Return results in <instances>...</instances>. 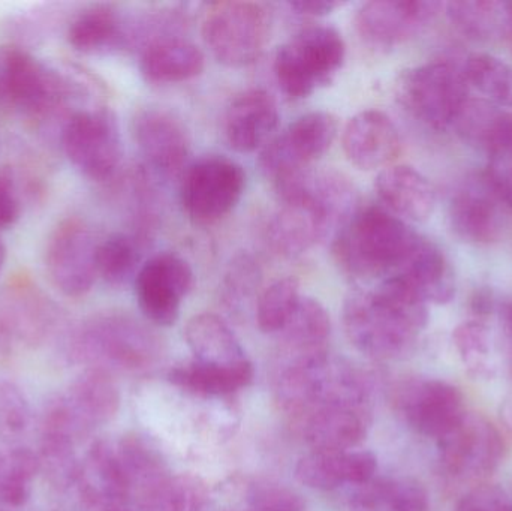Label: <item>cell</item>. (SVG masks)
Segmentation results:
<instances>
[{
	"label": "cell",
	"instance_id": "30bf717a",
	"mask_svg": "<svg viewBox=\"0 0 512 511\" xmlns=\"http://www.w3.org/2000/svg\"><path fill=\"white\" fill-rule=\"evenodd\" d=\"M439 462L450 479L481 482L492 476L505 455L501 432L483 414L468 413L438 441Z\"/></svg>",
	"mask_w": 512,
	"mask_h": 511
},
{
	"label": "cell",
	"instance_id": "60d3db41",
	"mask_svg": "<svg viewBox=\"0 0 512 511\" xmlns=\"http://www.w3.org/2000/svg\"><path fill=\"white\" fill-rule=\"evenodd\" d=\"M300 285L295 278L277 279L256 302V324L264 333H279L300 303Z\"/></svg>",
	"mask_w": 512,
	"mask_h": 511
},
{
	"label": "cell",
	"instance_id": "4fadbf2b",
	"mask_svg": "<svg viewBox=\"0 0 512 511\" xmlns=\"http://www.w3.org/2000/svg\"><path fill=\"white\" fill-rule=\"evenodd\" d=\"M96 249L98 242L81 219H65L54 228L45 249V269L63 296L80 299L92 290L98 279Z\"/></svg>",
	"mask_w": 512,
	"mask_h": 511
},
{
	"label": "cell",
	"instance_id": "7dc6e473",
	"mask_svg": "<svg viewBox=\"0 0 512 511\" xmlns=\"http://www.w3.org/2000/svg\"><path fill=\"white\" fill-rule=\"evenodd\" d=\"M21 204L8 179L0 177V230L12 227L20 219Z\"/></svg>",
	"mask_w": 512,
	"mask_h": 511
},
{
	"label": "cell",
	"instance_id": "ee69618b",
	"mask_svg": "<svg viewBox=\"0 0 512 511\" xmlns=\"http://www.w3.org/2000/svg\"><path fill=\"white\" fill-rule=\"evenodd\" d=\"M32 423V410L26 393L11 381L0 383V440L5 444L20 443Z\"/></svg>",
	"mask_w": 512,
	"mask_h": 511
},
{
	"label": "cell",
	"instance_id": "6da1fadb",
	"mask_svg": "<svg viewBox=\"0 0 512 511\" xmlns=\"http://www.w3.org/2000/svg\"><path fill=\"white\" fill-rule=\"evenodd\" d=\"M427 303L399 278H388L372 290L355 291L343 305V329L364 356L394 360L414 350L429 323Z\"/></svg>",
	"mask_w": 512,
	"mask_h": 511
},
{
	"label": "cell",
	"instance_id": "e0dca14e",
	"mask_svg": "<svg viewBox=\"0 0 512 511\" xmlns=\"http://www.w3.org/2000/svg\"><path fill=\"white\" fill-rule=\"evenodd\" d=\"M441 8V3L424 0H373L358 9L355 26L367 45L391 50L423 32Z\"/></svg>",
	"mask_w": 512,
	"mask_h": 511
},
{
	"label": "cell",
	"instance_id": "9a60e30c",
	"mask_svg": "<svg viewBox=\"0 0 512 511\" xmlns=\"http://www.w3.org/2000/svg\"><path fill=\"white\" fill-rule=\"evenodd\" d=\"M59 311L30 285H15L0 297V357L36 350L56 332Z\"/></svg>",
	"mask_w": 512,
	"mask_h": 511
},
{
	"label": "cell",
	"instance_id": "74e56055",
	"mask_svg": "<svg viewBox=\"0 0 512 511\" xmlns=\"http://www.w3.org/2000/svg\"><path fill=\"white\" fill-rule=\"evenodd\" d=\"M141 248L129 234L114 233L98 243L96 270L98 278L113 287L126 284L140 270Z\"/></svg>",
	"mask_w": 512,
	"mask_h": 511
},
{
	"label": "cell",
	"instance_id": "7a4b0ae2",
	"mask_svg": "<svg viewBox=\"0 0 512 511\" xmlns=\"http://www.w3.org/2000/svg\"><path fill=\"white\" fill-rule=\"evenodd\" d=\"M421 234L381 206L358 207L336 231L333 255L357 282H382L405 266Z\"/></svg>",
	"mask_w": 512,
	"mask_h": 511
},
{
	"label": "cell",
	"instance_id": "8d00e7d4",
	"mask_svg": "<svg viewBox=\"0 0 512 511\" xmlns=\"http://www.w3.org/2000/svg\"><path fill=\"white\" fill-rule=\"evenodd\" d=\"M453 344L466 372L474 380L489 381L495 378L492 332L483 320L475 318L459 324L453 332Z\"/></svg>",
	"mask_w": 512,
	"mask_h": 511
},
{
	"label": "cell",
	"instance_id": "f5cc1de1",
	"mask_svg": "<svg viewBox=\"0 0 512 511\" xmlns=\"http://www.w3.org/2000/svg\"><path fill=\"white\" fill-rule=\"evenodd\" d=\"M6 260V246L3 243L2 237H0V272H2L3 266H5Z\"/></svg>",
	"mask_w": 512,
	"mask_h": 511
},
{
	"label": "cell",
	"instance_id": "277c9868",
	"mask_svg": "<svg viewBox=\"0 0 512 511\" xmlns=\"http://www.w3.org/2000/svg\"><path fill=\"white\" fill-rule=\"evenodd\" d=\"M345 56V41L336 27H304L277 50L274 77L283 95L304 99L334 80Z\"/></svg>",
	"mask_w": 512,
	"mask_h": 511
},
{
	"label": "cell",
	"instance_id": "d4e9b609",
	"mask_svg": "<svg viewBox=\"0 0 512 511\" xmlns=\"http://www.w3.org/2000/svg\"><path fill=\"white\" fill-rule=\"evenodd\" d=\"M499 203L486 179L483 185L465 186L453 195L448 207L451 230L469 245H492L504 230Z\"/></svg>",
	"mask_w": 512,
	"mask_h": 511
},
{
	"label": "cell",
	"instance_id": "52a82bcc",
	"mask_svg": "<svg viewBox=\"0 0 512 511\" xmlns=\"http://www.w3.org/2000/svg\"><path fill=\"white\" fill-rule=\"evenodd\" d=\"M403 107L433 131L453 128L469 99L462 69L450 62H429L403 72L397 83Z\"/></svg>",
	"mask_w": 512,
	"mask_h": 511
},
{
	"label": "cell",
	"instance_id": "f546056e",
	"mask_svg": "<svg viewBox=\"0 0 512 511\" xmlns=\"http://www.w3.org/2000/svg\"><path fill=\"white\" fill-rule=\"evenodd\" d=\"M117 459L131 489L137 511L150 495L171 476L161 453L138 435H125L113 441Z\"/></svg>",
	"mask_w": 512,
	"mask_h": 511
},
{
	"label": "cell",
	"instance_id": "836d02e7",
	"mask_svg": "<svg viewBox=\"0 0 512 511\" xmlns=\"http://www.w3.org/2000/svg\"><path fill=\"white\" fill-rule=\"evenodd\" d=\"M352 511H429V495L417 480L373 479L358 486Z\"/></svg>",
	"mask_w": 512,
	"mask_h": 511
},
{
	"label": "cell",
	"instance_id": "f6af8a7d",
	"mask_svg": "<svg viewBox=\"0 0 512 511\" xmlns=\"http://www.w3.org/2000/svg\"><path fill=\"white\" fill-rule=\"evenodd\" d=\"M454 511H512V498L496 485H478L463 495Z\"/></svg>",
	"mask_w": 512,
	"mask_h": 511
},
{
	"label": "cell",
	"instance_id": "ac0fdd59",
	"mask_svg": "<svg viewBox=\"0 0 512 511\" xmlns=\"http://www.w3.org/2000/svg\"><path fill=\"white\" fill-rule=\"evenodd\" d=\"M132 131L141 155L156 173L174 177L188 167L191 138L176 114L165 108H144L135 116Z\"/></svg>",
	"mask_w": 512,
	"mask_h": 511
},
{
	"label": "cell",
	"instance_id": "3957f363",
	"mask_svg": "<svg viewBox=\"0 0 512 511\" xmlns=\"http://www.w3.org/2000/svg\"><path fill=\"white\" fill-rule=\"evenodd\" d=\"M69 353L86 369L134 375L155 368L162 345L158 335L132 315L102 312L75 329Z\"/></svg>",
	"mask_w": 512,
	"mask_h": 511
},
{
	"label": "cell",
	"instance_id": "7402d4cb",
	"mask_svg": "<svg viewBox=\"0 0 512 511\" xmlns=\"http://www.w3.org/2000/svg\"><path fill=\"white\" fill-rule=\"evenodd\" d=\"M279 120V108L270 93L262 89L246 90L227 108L225 138L236 152H256L270 143Z\"/></svg>",
	"mask_w": 512,
	"mask_h": 511
},
{
	"label": "cell",
	"instance_id": "ba28073f",
	"mask_svg": "<svg viewBox=\"0 0 512 511\" xmlns=\"http://www.w3.org/2000/svg\"><path fill=\"white\" fill-rule=\"evenodd\" d=\"M62 147L69 162L87 179H113L123 159L116 114L105 104L74 111L63 126Z\"/></svg>",
	"mask_w": 512,
	"mask_h": 511
},
{
	"label": "cell",
	"instance_id": "d590c367",
	"mask_svg": "<svg viewBox=\"0 0 512 511\" xmlns=\"http://www.w3.org/2000/svg\"><path fill=\"white\" fill-rule=\"evenodd\" d=\"M468 86L499 107L512 108V66L490 53H474L462 68Z\"/></svg>",
	"mask_w": 512,
	"mask_h": 511
},
{
	"label": "cell",
	"instance_id": "83f0119b",
	"mask_svg": "<svg viewBox=\"0 0 512 511\" xmlns=\"http://www.w3.org/2000/svg\"><path fill=\"white\" fill-rule=\"evenodd\" d=\"M137 38V26L111 5H93L75 15L68 27V42L84 54L122 50Z\"/></svg>",
	"mask_w": 512,
	"mask_h": 511
},
{
	"label": "cell",
	"instance_id": "ffe728a7",
	"mask_svg": "<svg viewBox=\"0 0 512 511\" xmlns=\"http://www.w3.org/2000/svg\"><path fill=\"white\" fill-rule=\"evenodd\" d=\"M342 146L352 165L372 171L390 167L402 150V138L390 116L379 110H366L346 123Z\"/></svg>",
	"mask_w": 512,
	"mask_h": 511
},
{
	"label": "cell",
	"instance_id": "f35d334b",
	"mask_svg": "<svg viewBox=\"0 0 512 511\" xmlns=\"http://www.w3.org/2000/svg\"><path fill=\"white\" fill-rule=\"evenodd\" d=\"M507 116L508 113L489 99L469 98L460 110L453 128L465 143L489 152Z\"/></svg>",
	"mask_w": 512,
	"mask_h": 511
},
{
	"label": "cell",
	"instance_id": "db71d44e",
	"mask_svg": "<svg viewBox=\"0 0 512 511\" xmlns=\"http://www.w3.org/2000/svg\"><path fill=\"white\" fill-rule=\"evenodd\" d=\"M0 511H6V510H3L2 507H0Z\"/></svg>",
	"mask_w": 512,
	"mask_h": 511
},
{
	"label": "cell",
	"instance_id": "f1b7e54d",
	"mask_svg": "<svg viewBox=\"0 0 512 511\" xmlns=\"http://www.w3.org/2000/svg\"><path fill=\"white\" fill-rule=\"evenodd\" d=\"M427 305H447L456 296V275L445 252L432 240L421 237L399 273Z\"/></svg>",
	"mask_w": 512,
	"mask_h": 511
},
{
	"label": "cell",
	"instance_id": "44dd1931",
	"mask_svg": "<svg viewBox=\"0 0 512 511\" xmlns=\"http://www.w3.org/2000/svg\"><path fill=\"white\" fill-rule=\"evenodd\" d=\"M277 335L279 369L309 365L330 356V315L324 305L312 297H301L294 314Z\"/></svg>",
	"mask_w": 512,
	"mask_h": 511
},
{
	"label": "cell",
	"instance_id": "ab89813d",
	"mask_svg": "<svg viewBox=\"0 0 512 511\" xmlns=\"http://www.w3.org/2000/svg\"><path fill=\"white\" fill-rule=\"evenodd\" d=\"M210 495L203 480L191 474H171L141 507V511H206Z\"/></svg>",
	"mask_w": 512,
	"mask_h": 511
},
{
	"label": "cell",
	"instance_id": "bcb514c9",
	"mask_svg": "<svg viewBox=\"0 0 512 511\" xmlns=\"http://www.w3.org/2000/svg\"><path fill=\"white\" fill-rule=\"evenodd\" d=\"M258 266H255L251 258L243 257L240 260L234 261L228 270L227 278H225V291H227L228 299L233 300V297H248L249 294L254 293V290L259 285Z\"/></svg>",
	"mask_w": 512,
	"mask_h": 511
},
{
	"label": "cell",
	"instance_id": "f907efd6",
	"mask_svg": "<svg viewBox=\"0 0 512 511\" xmlns=\"http://www.w3.org/2000/svg\"><path fill=\"white\" fill-rule=\"evenodd\" d=\"M487 155H489V158L498 156V158L511 159L512 161V114L508 113L504 126H502L498 138L490 147Z\"/></svg>",
	"mask_w": 512,
	"mask_h": 511
},
{
	"label": "cell",
	"instance_id": "816d5d0a",
	"mask_svg": "<svg viewBox=\"0 0 512 511\" xmlns=\"http://www.w3.org/2000/svg\"><path fill=\"white\" fill-rule=\"evenodd\" d=\"M501 420L504 423L505 429H507L508 434L512 437V399H507V401L502 404L501 407Z\"/></svg>",
	"mask_w": 512,
	"mask_h": 511
},
{
	"label": "cell",
	"instance_id": "7c38bea8",
	"mask_svg": "<svg viewBox=\"0 0 512 511\" xmlns=\"http://www.w3.org/2000/svg\"><path fill=\"white\" fill-rule=\"evenodd\" d=\"M334 227L339 228V224L319 195L316 171L312 170L301 194L282 201L279 212L271 218L268 243L277 255L292 260L306 254Z\"/></svg>",
	"mask_w": 512,
	"mask_h": 511
},
{
	"label": "cell",
	"instance_id": "603a6c76",
	"mask_svg": "<svg viewBox=\"0 0 512 511\" xmlns=\"http://www.w3.org/2000/svg\"><path fill=\"white\" fill-rule=\"evenodd\" d=\"M57 396L66 414L87 437L119 413V387L113 375L99 369H84L71 386Z\"/></svg>",
	"mask_w": 512,
	"mask_h": 511
},
{
	"label": "cell",
	"instance_id": "1f68e13d",
	"mask_svg": "<svg viewBox=\"0 0 512 511\" xmlns=\"http://www.w3.org/2000/svg\"><path fill=\"white\" fill-rule=\"evenodd\" d=\"M254 375V366L249 360L231 366L206 365L194 360L174 368L170 380L197 395L224 396L248 387Z\"/></svg>",
	"mask_w": 512,
	"mask_h": 511
},
{
	"label": "cell",
	"instance_id": "4316f807",
	"mask_svg": "<svg viewBox=\"0 0 512 511\" xmlns=\"http://www.w3.org/2000/svg\"><path fill=\"white\" fill-rule=\"evenodd\" d=\"M206 68V56L188 39L159 35L144 44L140 71L146 81L158 86L183 83L198 77Z\"/></svg>",
	"mask_w": 512,
	"mask_h": 511
},
{
	"label": "cell",
	"instance_id": "2e32d148",
	"mask_svg": "<svg viewBox=\"0 0 512 511\" xmlns=\"http://www.w3.org/2000/svg\"><path fill=\"white\" fill-rule=\"evenodd\" d=\"M194 282L191 264L179 254L161 252L150 258L134 279L135 297L144 317L156 326L176 324Z\"/></svg>",
	"mask_w": 512,
	"mask_h": 511
},
{
	"label": "cell",
	"instance_id": "d6a6232c",
	"mask_svg": "<svg viewBox=\"0 0 512 511\" xmlns=\"http://www.w3.org/2000/svg\"><path fill=\"white\" fill-rule=\"evenodd\" d=\"M451 24L468 38L493 41L512 33V2L471 0L445 6Z\"/></svg>",
	"mask_w": 512,
	"mask_h": 511
},
{
	"label": "cell",
	"instance_id": "7bdbcfd3",
	"mask_svg": "<svg viewBox=\"0 0 512 511\" xmlns=\"http://www.w3.org/2000/svg\"><path fill=\"white\" fill-rule=\"evenodd\" d=\"M236 511H304L300 495L285 486L267 482L234 483Z\"/></svg>",
	"mask_w": 512,
	"mask_h": 511
},
{
	"label": "cell",
	"instance_id": "484cf974",
	"mask_svg": "<svg viewBox=\"0 0 512 511\" xmlns=\"http://www.w3.org/2000/svg\"><path fill=\"white\" fill-rule=\"evenodd\" d=\"M375 188L385 209L403 221H427L435 210L432 182L411 165H390L379 171Z\"/></svg>",
	"mask_w": 512,
	"mask_h": 511
},
{
	"label": "cell",
	"instance_id": "8992f818",
	"mask_svg": "<svg viewBox=\"0 0 512 511\" xmlns=\"http://www.w3.org/2000/svg\"><path fill=\"white\" fill-rule=\"evenodd\" d=\"M271 33L267 6L248 0H230L209 6L201 35L212 56L230 68L252 65L264 53Z\"/></svg>",
	"mask_w": 512,
	"mask_h": 511
},
{
	"label": "cell",
	"instance_id": "5bb4252c",
	"mask_svg": "<svg viewBox=\"0 0 512 511\" xmlns=\"http://www.w3.org/2000/svg\"><path fill=\"white\" fill-rule=\"evenodd\" d=\"M394 405L402 419L423 437L439 441L466 414L462 392L436 378H409L394 390Z\"/></svg>",
	"mask_w": 512,
	"mask_h": 511
},
{
	"label": "cell",
	"instance_id": "5b68a950",
	"mask_svg": "<svg viewBox=\"0 0 512 511\" xmlns=\"http://www.w3.org/2000/svg\"><path fill=\"white\" fill-rule=\"evenodd\" d=\"M72 93L102 95L99 84L75 89L50 66L23 48L0 47V107L30 117L56 110Z\"/></svg>",
	"mask_w": 512,
	"mask_h": 511
},
{
	"label": "cell",
	"instance_id": "8fae6325",
	"mask_svg": "<svg viewBox=\"0 0 512 511\" xmlns=\"http://www.w3.org/2000/svg\"><path fill=\"white\" fill-rule=\"evenodd\" d=\"M339 132V120L328 111H312L297 117L282 134L262 149L259 165L271 182L312 167L330 150Z\"/></svg>",
	"mask_w": 512,
	"mask_h": 511
},
{
	"label": "cell",
	"instance_id": "d6986e66",
	"mask_svg": "<svg viewBox=\"0 0 512 511\" xmlns=\"http://www.w3.org/2000/svg\"><path fill=\"white\" fill-rule=\"evenodd\" d=\"M75 486L89 511H137L113 441L90 444L81 456Z\"/></svg>",
	"mask_w": 512,
	"mask_h": 511
},
{
	"label": "cell",
	"instance_id": "9c48e42d",
	"mask_svg": "<svg viewBox=\"0 0 512 511\" xmlns=\"http://www.w3.org/2000/svg\"><path fill=\"white\" fill-rule=\"evenodd\" d=\"M245 189L246 171L239 162L224 155H207L183 171L180 203L194 224L213 225L236 209Z\"/></svg>",
	"mask_w": 512,
	"mask_h": 511
},
{
	"label": "cell",
	"instance_id": "11a10c76",
	"mask_svg": "<svg viewBox=\"0 0 512 511\" xmlns=\"http://www.w3.org/2000/svg\"><path fill=\"white\" fill-rule=\"evenodd\" d=\"M511 39H512V33H511Z\"/></svg>",
	"mask_w": 512,
	"mask_h": 511
},
{
	"label": "cell",
	"instance_id": "4dcf8cb0",
	"mask_svg": "<svg viewBox=\"0 0 512 511\" xmlns=\"http://www.w3.org/2000/svg\"><path fill=\"white\" fill-rule=\"evenodd\" d=\"M185 339L195 362L231 366L246 362L245 348L231 327L215 314H200L186 324Z\"/></svg>",
	"mask_w": 512,
	"mask_h": 511
},
{
	"label": "cell",
	"instance_id": "b9f144b4",
	"mask_svg": "<svg viewBox=\"0 0 512 511\" xmlns=\"http://www.w3.org/2000/svg\"><path fill=\"white\" fill-rule=\"evenodd\" d=\"M348 452L312 450L298 461L295 476L300 483L315 491H336L349 483Z\"/></svg>",
	"mask_w": 512,
	"mask_h": 511
},
{
	"label": "cell",
	"instance_id": "c3c4849f",
	"mask_svg": "<svg viewBox=\"0 0 512 511\" xmlns=\"http://www.w3.org/2000/svg\"><path fill=\"white\" fill-rule=\"evenodd\" d=\"M496 314H498L502 345H504L512 374V300H504V302L499 303L496 306Z\"/></svg>",
	"mask_w": 512,
	"mask_h": 511
},
{
	"label": "cell",
	"instance_id": "681fc988",
	"mask_svg": "<svg viewBox=\"0 0 512 511\" xmlns=\"http://www.w3.org/2000/svg\"><path fill=\"white\" fill-rule=\"evenodd\" d=\"M342 3L333 2V0H309V2L289 3V8L295 11V14L306 15V17H324L340 8Z\"/></svg>",
	"mask_w": 512,
	"mask_h": 511
},
{
	"label": "cell",
	"instance_id": "e575fe53",
	"mask_svg": "<svg viewBox=\"0 0 512 511\" xmlns=\"http://www.w3.org/2000/svg\"><path fill=\"white\" fill-rule=\"evenodd\" d=\"M38 474L41 464L32 450L18 446L0 450V507H23L32 497Z\"/></svg>",
	"mask_w": 512,
	"mask_h": 511
},
{
	"label": "cell",
	"instance_id": "cb8c5ba5",
	"mask_svg": "<svg viewBox=\"0 0 512 511\" xmlns=\"http://www.w3.org/2000/svg\"><path fill=\"white\" fill-rule=\"evenodd\" d=\"M312 450L348 452L366 438L369 410L346 405H319L295 420Z\"/></svg>",
	"mask_w": 512,
	"mask_h": 511
}]
</instances>
